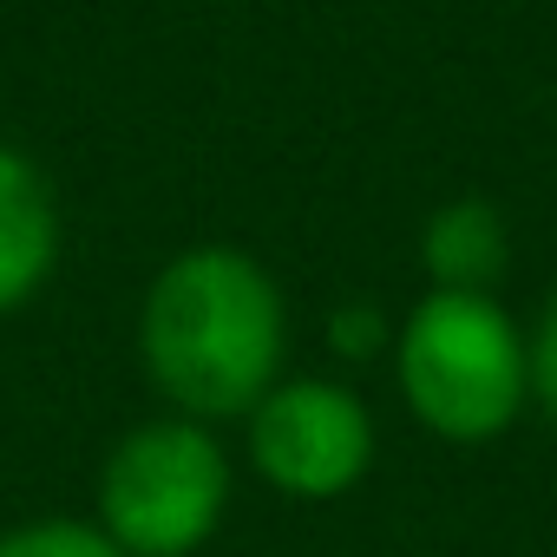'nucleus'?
Masks as SVG:
<instances>
[{
    "instance_id": "obj_3",
    "label": "nucleus",
    "mask_w": 557,
    "mask_h": 557,
    "mask_svg": "<svg viewBox=\"0 0 557 557\" xmlns=\"http://www.w3.org/2000/svg\"><path fill=\"white\" fill-rule=\"evenodd\" d=\"M236 492V466L203 420H145L99 466V531L125 557H197Z\"/></svg>"
},
{
    "instance_id": "obj_7",
    "label": "nucleus",
    "mask_w": 557,
    "mask_h": 557,
    "mask_svg": "<svg viewBox=\"0 0 557 557\" xmlns=\"http://www.w3.org/2000/svg\"><path fill=\"white\" fill-rule=\"evenodd\" d=\"M0 557H125V550L86 518H27L0 531Z\"/></svg>"
},
{
    "instance_id": "obj_6",
    "label": "nucleus",
    "mask_w": 557,
    "mask_h": 557,
    "mask_svg": "<svg viewBox=\"0 0 557 557\" xmlns=\"http://www.w3.org/2000/svg\"><path fill=\"white\" fill-rule=\"evenodd\" d=\"M420 269L433 289L453 296H492L498 275L511 269V230L485 197H453L420 230Z\"/></svg>"
},
{
    "instance_id": "obj_5",
    "label": "nucleus",
    "mask_w": 557,
    "mask_h": 557,
    "mask_svg": "<svg viewBox=\"0 0 557 557\" xmlns=\"http://www.w3.org/2000/svg\"><path fill=\"white\" fill-rule=\"evenodd\" d=\"M60 243L66 230H60V197L47 171L27 151L0 145V315L27 309L53 283Z\"/></svg>"
},
{
    "instance_id": "obj_8",
    "label": "nucleus",
    "mask_w": 557,
    "mask_h": 557,
    "mask_svg": "<svg viewBox=\"0 0 557 557\" xmlns=\"http://www.w3.org/2000/svg\"><path fill=\"white\" fill-rule=\"evenodd\" d=\"M531 400L557 420V302H550L544 322L531 329Z\"/></svg>"
},
{
    "instance_id": "obj_9",
    "label": "nucleus",
    "mask_w": 557,
    "mask_h": 557,
    "mask_svg": "<svg viewBox=\"0 0 557 557\" xmlns=\"http://www.w3.org/2000/svg\"><path fill=\"white\" fill-rule=\"evenodd\" d=\"M374 342H394L387 322L374 309H355V315H335V348L342 355H374Z\"/></svg>"
},
{
    "instance_id": "obj_1",
    "label": "nucleus",
    "mask_w": 557,
    "mask_h": 557,
    "mask_svg": "<svg viewBox=\"0 0 557 557\" xmlns=\"http://www.w3.org/2000/svg\"><path fill=\"white\" fill-rule=\"evenodd\" d=\"M138 361L184 420H249L289 361V296L249 249L190 243L138 302Z\"/></svg>"
},
{
    "instance_id": "obj_2",
    "label": "nucleus",
    "mask_w": 557,
    "mask_h": 557,
    "mask_svg": "<svg viewBox=\"0 0 557 557\" xmlns=\"http://www.w3.org/2000/svg\"><path fill=\"white\" fill-rule=\"evenodd\" d=\"M394 381L433 440L485 446L531 400V335L498 296L426 289L394 329Z\"/></svg>"
},
{
    "instance_id": "obj_4",
    "label": "nucleus",
    "mask_w": 557,
    "mask_h": 557,
    "mask_svg": "<svg viewBox=\"0 0 557 557\" xmlns=\"http://www.w3.org/2000/svg\"><path fill=\"white\" fill-rule=\"evenodd\" d=\"M243 446H249V466L269 492L329 505L368 479L381 433H374V413L355 387L322 381V374H296V381L283 374L243 420Z\"/></svg>"
}]
</instances>
